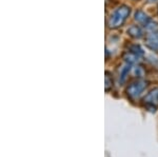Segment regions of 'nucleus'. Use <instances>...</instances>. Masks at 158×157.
<instances>
[{
    "label": "nucleus",
    "mask_w": 158,
    "mask_h": 157,
    "mask_svg": "<svg viewBox=\"0 0 158 157\" xmlns=\"http://www.w3.org/2000/svg\"><path fill=\"white\" fill-rule=\"evenodd\" d=\"M146 44L150 50L158 52V31L149 33L146 37Z\"/></svg>",
    "instance_id": "20e7f679"
},
{
    "label": "nucleus",
    "mask_w": 158,
    "mask_h": 157,
    "mask_svg": "<svg viewBox=\"0 0 158 157\" xmlns=\"http://www.w3.org/2000/svg\"><path fill=\"white\" fill-rule=\"evenodd\" d=\"M128 34L134 39H139L143 36V33H142L139 25H131L128 29Z\"/></svg>",
    "instance_id": "423d86ee"
},
{
    "label": "nucleus",
    "mask_w": 158,
    "mask_h": 157,
    "mask_svg": "<svg viewBox=\"0 0 158 157\" xmlns=\"http://www.w3.org/2000/svg\"><path fill=\"white\" fill-rule=\"evenodd\" d=\"M130 71H131V64L128 62L121 67V69L119 70V81H120V83H123L127 80Z\"/></svg>",
    "instance_id": "0eeeda50"
},
{
    "label": "nucleus",
    "mask_w": 158,
    "mask_h": 157,
    "mask_svg": "<svg viewBox=\"0 0 158 157\" xmlns=\"http://www.w3.org/2000/svg\"><path fill=\"white\" fill-rule=\"evenodd\" d=\"M134 19L137 23L140 25H143V27H147V25L150 23V21H151L150 17L148 16V14H146V13L143 11H141V10L136 11V13H135V15H134Z\"/></svg>",
    "instance_id": "39448f33"
},
{
    "label": "nucleus",
    "mask_w": 158,
    "mask_h": 157,
    "mask_svg": "<svg viewBox=\"0 0 158 157\" xmlns=\"http://www.w3.org/2000/svg\"><path fill=\"white\" fill-rule=\"evenodd\" d=\"M112 88H113V79H112V76L110 75V73L106 72V91L109 92Z\"/></svg>",
    "instance_id": "1a4fd4ad"
},
{
    "label": "nucleus",
    "mask_w": 158,
    "mask_h": 157,
    "mask_svg": "<svg viewBox=\"0 0 158 157\" xmlns=\"http://www.w3.org/2000/svg\"><path fill=\"white\" fill-rule=\"evenodd\" d=\"M128 52L132 53V54L137 55V56H141V55L143 54V51H142V49L139 47V45H137V44H133V45H131V47H130V49H129Z\"/></svg>",
    "instance_id": "6e6552de"
},
{
    "label": "nucleus",
    "mask_w": 158,
    "mask_h": 157,
    "mask_svg": "<svg viewBox=\"0 0 158 157\" xmlns=\"http://www.w3.org/2000/svg\"><path fill=\"white\" fill-rule=\"evenodd\" d=\"M134 71L136 72V74H137L138 77H142V75H143V70H142L141 68H140V67H135Z\"/></svg>",
    "instance_id": "9d476101"
},
{
    "label": "nucleus",
    "mask_w": 158,
    "mask_h": 157,
    "mask_svg": "<svg viewBox=\"0 0 158 157\" xmlns=\"http://www.w3.org/2000/svg\"><path fill=\"white\" fill-rule=\"evenodd\" d=\"M131 13V7L128 6H120L110 15L108 20V25L110 29L116 30L124 24Z\"/></svg>",
    "instance_id": "f257e3e1"
},
{
    "label": "nucleus",
    "mask_w": 158,
    "mask_h": 157,
    "mask_svg": "<svg viewBox=\"0 0 158 157\" xmlns=\"http://www.w3.org/2000/svg\"><path fill=\"white\" fill-rule=\"evenodd\" d=\"M147 87H148V81H146V80H143V79H138V80H136V81L132 82L131 85L127 88V91H126L127 95L129 96V98L135 100L142 94V92L146 90Z\"/></svg>",
    "instance_id": "f03ea898"
},
{
    "label": "nucleus",
    "mask_w": 158,
    "mask_h": 157,
    "mask_svg": "<svg viewBox=\"0 0 158 157\" xmlns=\"http://www.w3.org/2000/svg\"><path fill=\"white\" fill-rule=\"evenodd\" d=\"M143 102L149 109L156 108L158 105V88H154L144 96Z\"/></svg>",
    "instance_id": "7ed1b4c3"
}]
</instances>
